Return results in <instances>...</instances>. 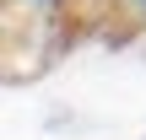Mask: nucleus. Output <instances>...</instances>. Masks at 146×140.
<instances>
[{
	"label": "nucleus",
	"instance_id": "obj_1",
	"mask_svg": "<svg viewBox=\"0 0 146 140\" xmlns=\"http://www.w3.org/2000/svg\"><path fill=\"white\" fill-rule=\"evenodd\" d=\"M33 5H49V0H33Z\"/></svg>",
	"mask_w": 146,
	"mask_h": 140
},
{
	"label": "nucleus",
	"instance_id": "obj_2",
	"mask_svg": "<svg viewBox=\"0 0 146 140\" xmlns=\"http://www.w3.org/2000/svg\"><path fill=\"white\" fill-rule=\"evenodd\" d=\"M135 5H141V11H146V0H135Z\"/></svg>",
	"mask_w": 146,
	"mask_h": 140
}]
</instances>
